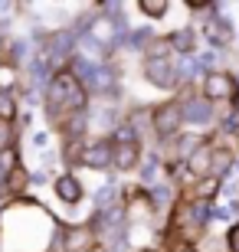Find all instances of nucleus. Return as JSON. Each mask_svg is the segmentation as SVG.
Here are the masks:
<instances>
[{
  "mask_svg": "<svg viewBox=\"0 0 239 252\" xmlns=\"http://www.w3.org/2000/svg\"><path fill=\"white\" fill-rule=\"evenodd\" d=\"M82 102H85V92L72 75L63 72L49 85V112L53 115H59V105H66V108H82Z\"/></svg>",
  "mask_w": 239,
  "mask_h": 252,
  "instance_id": "f257e3e1",
  "label": "nucleus"
},
{
  "mask_svg": "<svg viewBox=\"0 0 239 252\" xmlns=\"http://www.w3.org/2000/svg\"><path fill=\"white\" fill-rule=\"evenodd\" d=\"M75 72H79V85L92 89V92H108V89H111V69H108V65L75 59Z\"/></svg>",
  "mask_w": 239,
  "mask_h": 252,
  "instance_id": "f03ea898",
  "label": "nucleus"
},
{
  "mask_svg": "<svg viewBox=\"0 0 239 252\" xmlns=\"http://www.w3.org/2000/svg\"><path fill=\"white\" fill-rule=\"evenodd\" d=\"M144 75L154 85H161V89H174V85H177V69L167 63V59H154V63H147L144 65Z\"/></svg>",
  "mask_w": 239,
  "mask_h": 252,
  "instance_id": "7ed1b4c3",
  "label": "nucleus"
},
{
  "mask_svg": "<svg viewBox=\"0 0 239 252\" xmlns=\"http://www.w3.org/2000/svg\"><path fill=\"white\" fill-rule=\"evenodd\" d=\"M184 125V115H180V105H164L154 112V128L157 134H177V128Z\"/></svg>",
  "mask_w": 239,
  "mask_h": 252,
  "instance_id": "20e7f679",
  "label": "nucleus"
},
{
  "mask_svg": "<svg viewBox=\"0 0 239 252\" xmlns=\"http://www.w3.org/2000/svg\"><path fill=\"white\" fill-rule=\"evenodd\" d=\"M89 30H92V43L95 46H111V43H118L115 20H108V17H99L95 23H89Z\"/></svg>",
  "mask_w": 239,
  "mask_h": 252,
  "instance_id": "39448f33",
  "label": "nucleus"
},
{
  "mask_svg": "<svg viewBox=\"0 0 239 252\" xmlns=\"http://www.w3.org/2000/svg\"><path fill=\"white\" fill-rule=\"evenodd\" d=\"M111 158H115V164L121 170H131L138 164V141H118L115 151H111Z\"/></svg>",
  "mask_w": 239,
  "mask_h": 252,
  "instance_id": "423d86ee",
  "label": "nucleus"
},
{
  "mask_svg": "<svg viewBox=\"0 0 239 252\" xmlns=\"http://www.w3.org/2000/svg\"><path fill=\"white\" fill-rule=\"evenodd\" d=\"M233 95V79L223 72H210L206 75V98H230Z\"/></svg>",
  "mask_w": 239,
  "mask_h": 252,
  "instance_id": "0eeeda50",
  "label": "nucleus"
},
{
  "mask_svg": "<svg viewBox=\"0 0 239 252\" xmlns=\"http://www.w3.org/2000/svg\"><path fill=\"white\" fill-rule=\"evenodd\" d=\"M180 115H184L187 122H197V125H203V122H210L213 108H210V102H197V98H187V102L180 105Z\"/></svg>",
  "mask_w": 239,
  "mask_h": 252,
  "instance_id": "6e6552de",
  "label": "nucleus"
},
{
  "mask_svg": "<svg viewBox=\"0 0 239 252\" xmlns=\"http://www.w3.org/2000/svg\"><path fill=\"white\" fill-rule=\"evenodd\" d=\"M82 164H89V167H108L111 164V144L99 141V144H92V148H85Z\"/></svg>",
  "mask_w": 239,
  "mask_h": 252,
  "instance_id": "1a4fd4ad",
  "label": "nucleus"
},
{
  "mask_svg": "<svg viewBox=\"0 0 239 252\" xmlns=\"http://www.w3.org/2000/svg\"><path fill=\"white\" fill-rule=\"evenodd\" d=\"M56 193H59V200H66V203H79V200H82V187H79V180L69 177V174L56 180Z\"/></svg>",
  "mask_w": 239,
  "mask_h": 252,
  "instance_id": "9d476101",
  "label": "nucleus"
},
{
  "mask_svg": "<svg viewBox=\"0 0 239 252\" xmlns=\"http://www.w3.org/2000/svg\"><path fill=\"white\" fill-rule=\"evenodd\" d=\"M69 49H72V33H56V36L46 43V56L56 63V59H59V56H66Z\"/></svg>",
  "mask_w": 239,
  "mask_h": 252,
  "instance_id": "9b49d317",
  "label": "nucleus"
},
{
  "mask_svg": "<svg viewBox=\"0 0 239 252\" xmlns=\"http://www.w3.org/2000/svg\"><path fill=\"white\" fill-rule=\"evenodd\" d=\"M206 36H210L213 46L226 43V39H230V23H226V20H213L210 27H206Z\"/></svg>",
  "mask_w": 239,
  "mask_h": 252,
  "instance_id": "f8f14e48",
  "label": "nucleus"
},
{
  "mask_svg": "<svg viewBox=\"0 0 239 252\" xmlns=\"http://www.w3.org/2000/svg\"><path fill=\"white\" fill-rule=\"evenodd\" d=\"M230 167H233L230 151H213V154H210V170H213V174H226Z\"/></svg>",
  "mask_w": 239,
  "mask_h": 252,
  "instance_id": "ddd939ff",
  "label": "nucleus"
},
{
  "mask_svg": "<svg viewBox=\"0 0 239 252\" xmlns=\"http://www.w3.org/2000/svg\"><path fill=\"white\" fill-rule=\"evenodd\" d=\"M171 43V49H180V53H193V33L190 30H180V33H174V36L167 39Z\"/></svg>",
  "mask_w": 239,
  "mask_h": 252,
  "instance_id": "4468645a",
  "label": "nucleus"
},
{
  "mask_svg": "<svg viewBox=\"0 0 239 252\" xmlns=\"http://www.w3.org/2000/svg\"><path fill=\"white\" fill-rule=\"evenodd\" d=\"M13 151H0V190H3V184L10 180V170H13Z\"/></svg>",
  "mask_w": 239,
  "mask_h": 252,
  "instance_id": "2eb2a0df",
  "label": "nucleus"
},
{
  "mask_svg": "<svg viewBox=\"0 0 239 252\" xmlns=\"http://www.w3.org/2000/svg\"><path fill=\"white\" fill-rule=\"evenodd\" d=\"M210 154L213 151H197V154H190V167L197 170V174H206V170H210Z\"/></svg>",
  "mask_w": 239,
  "mask_h": 252,
  "instance_id": "dca6fc26",
  "label": "nucleus"
},
{
  "mask_svg": "<svg viewBox=\"0 0 239 252\" xmlns=\"http://www.w3.org/2000/svg\"><path fill=\"white\" fill-rule=\"evenodd\" d=\"M167 49H171V43L167 39H154L151 46H147V63H154V59H164Z\"/></svg>",
  "mask_w": 239,
  "mask_h": 252,
  "instance_id": "f3484780",
  "label": "nucleus"
},
{
  "mask_svg": "<svg viewBox=\"0 0 239 252\" xmlns=\"http://www.w3.org/2000/svg\"><path fill=\"white\" fill-rule=\"evenodd\" d=\"M17 115V105H13V95L10 92H0V118L7 122V118H13Z\"/></svg>",
  "mask_w": 239,
  "mask_h": 252,
  "instance_id": "a211bd4d",
  "label": "nucleus"
},
{
  "mask_svg": "<svg viewBox=\"0 0 239 252\" xmlns=\"http://www.w3.org/2000/svg\"><path fill=\"white\" fill-rule=\"evenodd\" d=\"M174 69H177V75H184V79H190V75H197V72H200V63L187 56L184 63H180V65H174Z\"/></svg>",
  "mask_w": 239,
  "mask_h": 252,
  "instance_id": "6ab92c4d",
  "label": "nucleus"
},
{
  "mask_svg": "<svg viewBox=\"0 0 239 252\" xmlns=\"http://www.w3.org/2000/svg\"><path fill=\"white\" fill-rule=\"evenodd\" d=\"M92 125H99V128L105 131V128H115V118H111V112H95L92 115Z\"/></svg>",
  "mask_w": 239,
  "mask_h": 252,
  "instance_id": "aec40b11",
  "label": "nucleus"
},
{
  "mask_svg": "<svg viewBox=\"0 0 239 252\" xmlns=\"http://www.w3.org/2000/svg\"><path fill=\"white\" fill-rule=\"evenodd\" d=\"M141 10L151 13V17H164L167 13V3H151V0H141Z\"/></svg>",
  "mask_w": 239,
  "mask_h": 252,
  "instance_id": "412c9836",
  "label": "nucleus"
},
{
  "mask_svg": "<svg viewBox=\"0 0 239 252\" xmlns=\"http://www.w3.org/2000/svg\"><path fill=\"white\" fill-rule=\"evenodd\" d=\"M111 196H115V184H108V187H102L95 200H99V206H108V200H111Z\"/></svg>",
  "mask_w": 239,
  "mask_h": 252,
  "instance_id": "4be33fe9",
  "label": "nucleus"
},
{
  "mask_svg": "<svg viewBox=\"0 0 239 252\" xmlns=\"http://www.w3.org/2000/svg\"><path fill=\"white\" fill-rule=\"evenodd\" d=\"M216 190H220V180H206V184H200V190H197V193H200V196H213Z\"/></svg>",
  "mask_w": 239,
  "mask_h": 252,
  "instance_id": "5701e85b",
  "label": "nucleus"
},
{
  "mask_svg": "<svg viewBox=\"0 0 239 252\" xmlns=\"http://www.w3.org/2000/svg\"><path fill=\"white\" fill-rule=\"evenodd\" d=\"M193 148H197V138H180V154H184V158L190 154Z\"/></svg>",
  "mask_w": 239,
  "mask_h": 252,
  "instance_id": "b1692460",
  "label": "nucleus"
},
{
  "mask_svg": "<svg viewBox=\"0 0 239 252\" xmlns=\"http://www.w3.org/2000/svg\"><path fill=\"white\" fill-rule=\"evenodd\" d=\"M167 196H171V190H167V187H154V200H157V203H164Z\"/></svg>",
  "mask_w": 239,
  "mask_h": 252,
  "instance_id": "393cba45",
  "label": "nucleus"
},
{
  "mask_svg": "<svg viewBox=\"0 0 239 252\" xmlns=\"http://www.w3.org/2000/svg\"><path fill=\"white\" fill-rule=\"evenodd\" d=\"M230 246H233V252H239V226H233V233H230Z\"/></svg>",
  "mask_w": 239,
  "mask_h": 252,
  "instance_id": "a878e982",
  "label": "nucleus"
},
{
  "mask_svg": "<svg viewBox=\"0 0 239 252\" xmlns=\"http://www.w3.org/2000/svg\"><path fill=\"white\" fill-rule=\"evenodd\" d=\"M7 138H10V128L0 122V144H7Z\"/></svg>",
  "mask_w": 239,
  "mask_h": 252,
  "instance_id": "bb28decb",
  "label": "nucleus"
},
{
  "mask_svg": "<svg viewBox=\"0 0 239 252\" xmlns=\"http://www.w3.org/2000/svg\"><path fill=\"white\" fill-rule=\"evenodd\" d=\"M236 115H239V98H236Z\"/></svg>",
  "mask_w": 239,
  "mask_h": 252,
  "instance_id": "cd10ccee",
  "label": "nucleus"
},
{
  "mask_svg": "<svg viewBox=\"0 0 239 252\" xmlns=\"http://www.w3.org/2000/svg\"><path fill=\"white\" fill-rule=\"evenodd\" d=\"M180 252H197V249H180Z\"/></svg>",
  "mask_w": 239,
  "mask_h": 252,
  "instance_id": "c85d7f7f",
  "label": "nucleus"
}]
</instances>
